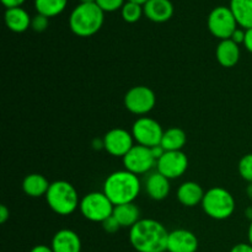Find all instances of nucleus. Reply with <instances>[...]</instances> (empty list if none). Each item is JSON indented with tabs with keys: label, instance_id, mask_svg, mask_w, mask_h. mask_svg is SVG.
<instances>
[{
	"label": "nucleus",
	"instance_id": "7c9ffc66",
	"mask_svg": "<svg viewBox=\"0 0 252 252\" xmlns=\"http://www.w3.org/2000/svg\"><path fill=\"white\" fill-rule=\"evenodd\" d=\"M230 252H252V245L251 244L245 243L236 244V245L231 249Z\"/></svg>",
	"mask_w": 252,
	"mask_h": 252
},
{
	"label": "nucleus",
	"instance_id": "473e14b6",
	"mask_svg": "<svg viewBox=\"0 0 252 252\" xmlns=\"http://www.w3.org/2000/svg\"><path fill=\"white\" fill-rule=\"evenodd\" d=\"M26 0H1L2 5H4L6 9H11V7H19L21 6Z\"/></svg>",
	"mask_w": 252,
	"mask_h": 252
},
{
	"label": "nucleus",
	"instance_id": "f03ea898",
	"mask_svg": "<svg viewBox=\"0 0 252 252\" xmlns=\"http://www.w3.org/2000/svg\"><path fill=\"white\" fill-rule=\"evenodd\" d=\"M102 192L113 206L133 203L140 193V181L138 175L127 170H120L108 175L103 182Z\"/></svg>",
	"mask_w": 252,
	"mask_h": 252
},
{
	"label": "nucleus",
	"instance_id": "4be33fe9",
	"mask_svg": "<svg viewBox=\"0 0 252 252\" xmlns=\"http://www.w3.org/2000/svg\"><path fill=\"white\" fill-rule=\"evenodd\" d=\"M230 10L239 26L244 30L252 27V0H230Z\"/></svg>",
	"mask_w": 252,
	"mask_h": 252
},
{
	"label": "nucleus",
	"instance_id": "dca6fc26",
	"mask_svg": "<svg viewBox=\"0 0 252 252\" xmlns=\"http://www.w3.org/2000/svg\"><path fill=\"white\" fill-rule=\"evenodd\" d=\"M216 57L221 66L233 68L239 63V59H240V47L233 39H223L217 46Z\"/></svg>",
	"mask_w": 252,
	"mask_h": 252
},
{
	"label": "nucleus",
	"instance_id": "cd10ccee",
	"mask_svg": "<svg viewBox=\"0 0 252 252\" xmlns=\"http://www.w3.org/2000/svg\"><path fill=\"white\" fill-rule=\"evenodd\" d=\"M49 26V17L44 16V15L37 14L32 17L31 21V29L34 32H43L48 29Z\"/></svg>",
	"mask_w": 252,
	"mask_h": 252
},
{
	"label": "nucleus",
	"instance_id": "4468645a",
	"mask_svg": "<svg viewBox=\"0 0 252 252\" xmlns=\"http://www.w3.org/2000/svg\"><path fill=\"white\" fill-rule=\"evenodd\" d=\"M143 10L144 16L157 24L169 21L175 11L171 0H148L143 5Z\"/></svg>",
	"mask_w": 252,
	"mask_h": 252
},
{
	"label": "nucleus",
	"instance_id": "f704fd0d",
	"mask_svg": "<svg viewBox=\"0 0 252 252\" xmlns=\"http://www.w3.org/2000/svg\"><path fill=\"white\" fill-rule=\"evenodd\" d=\"M150 149H152L153 157L155 158V160H157V161L162 157V155L165 154V152H166V150H165L161 145H157V147H153V148H150Z\"/></svg>",
	"mask_w": 252,
	"mask_h": 252
},
{
	"label": "nucleus",
	"instance_id": "f3484780",
	"mask_svg": "<svg viewBox=\"0 0 252 252\" xmlns=\"http://www.w3.org/2000/svg\"><path fill=\"white\" fill-rule=\"evenodd\" d=\"M170 180L160 172H153L145 180V191L148 196L154 201H162L170 193Z\"/></svg>",
	"mask_w": 252,
	"mask_h": 252
},
{
	"label": "nucleus",
	"instance_id": "39448f33",
	"mask_svg": "<svg viewBox=\"0 0 252 252\" xmlns=\"http://www.w3.org/2000/svg\"><path fill=\"white\" fill-rule=\"evenodd\" d=\"M204 213L216 220H224L233 216L235 212V198L228 189L223 187H213L204 193L202 201Z\"/></svg>",
	"mask_w": 252,
	"mask_h": 252
},
{
	"label": "nucleus",
	"instance_id": "2eb2a0df",
	"mask_svg": "<svg viewBox=\"0 0 252 252\" xmlns=\"http://www.w3.org/2000/svg\"><path fill=\"white\" fill-rule=\"evenodd\" d=\"M51 248L54 252H80L81 240L74 230L62 229L54 234Z\"/></svg>",
	"mask_w": 252,
	"mask_h": 252
},
{
	"label": "nucleus",
	"instance_id": "0eeeda50",
	"mask_svg": "<svg viewBox=\"0 0 252 252\" xmlns=\"http://www.w3.org/2000/svg\"><path fill=\"white\" fill-rule=\"evenodd\" d=\"M207 26L209 32L214 37L223 39H229L233 36L234 31L238 29V22L229 6H217L209 12L207 19Z\"/></svg>",
	"mask_w": 252,
	"mask_h": 252
},
{
	"label": "nucleus",
	"instance_id": "1a4fd4ad",
	"mask_svg": "<svg viewBox=\"0 0 252 252\" xmlns=\"http://www.w3.org/2000/svg\"><path fill=\"white\" fill-rule=\"evenodd\" d=\"M157 103V96L150 88L144 85L133 86L125 95V107L130 113L145 116L153 111Z\"/></svg>",
	"mask_w": 252,
	"mask_h": 252
},
{
	"label": "nucleus",
	"instance_id": "58836bf2",
	"mask_svg": "<svg viewBox=\"0 0 252 252\" xmlns=\"http://www.w3.org/2000/svg\"><path fill=\"white\" fill-rule=\"evenodd\" d=\"M245 214H246V217H248V218L250 219V220H252V207H250V208L246 209Z\"/></svg>",
	"mask_w": 252,
	"mask_h": 252
},
{
	"label": "nucleus",
	"instance_id": "423d86ee",
	"mask_svg": "<svg viewBox=\"0 0 252 252\" xmlns=\"http://www.w3.org/2000/svg\"><path fill=\"white\" fill-rule=\"evenodd\" d=\"M79 209L85 219L94 223L102 224L106 219L112 216L115 206L103 192L95 191L85 194L80 199Z\"/></svg>",
	"mask_w": 252,
	"mask_h": 252
},
{
	"label": "nucleus",
	"instance_id": "5701e85b",
	"mask_svg": "<svg viewBox=\"0 0 252 252\" xmlns=\"http://www.w3.org/2000/svg\"><path fill=\"white\" fill-rule=\"evenodd\" d=\"M187 142V135L184 129L177 127H171L169 129L164 130L162 139L160 145L164 148L166 152H179L184 149Z\"/></svg>",
	"mask_w": 252,
	"mask_h": 252
},
{
	"label": "nucleus",
	"instance_id": "bb28decb",
	"mask_svg": "<svg viewBox=\"0 0 252 252\" xmlns=\"http://www.w3.org/2000/svg\"><path fill=\"white\" fill-rule=\"evenodd\" d=\"M95 2L105 12H113L118 9H122L126 0H96Z\"/></svg>",
	"mask_w": 252,
	"mask_h": 252
},
{
	"label": "nucleus",
	"instance_id": "9d476101",
	"mask_svg": "<svg viewBox=\"0 0 252 252\" xmlns=\"http://www.w3.org/2000/svg\"><path fill=\"white\" fill-rule=\"evenodd\" d=\"M125 170L134 175L147 174L157 165V160L153 157L152 149L143 145H134L122 158Z\"/></svg>",
	"mask_w": 252,
	"mask_h": 252
},
{
	"label": "nucleus",
	"instance_id": "a19ab883",
	"mask_svg": "<svg viewBox=\"0 0 252 252\" xmlns=\"http://www.w3.org/2000/svg\"><path fill=\"white\" fill-rule=\"evenodd\" d=\"M80 2H83V4H86V2H95L96 0H79Z\"/></svg>",
	"mask_w": 252,
	"mask_h": 252
},
{
	"label": "nucleus",
	"instance_id": "4c0bfd02",
	"mask_svg": "<svg viewBox=\"0 0 252 252\" xmlns=\"http://www.w3.org/2000/svg\"><path fill=\"white\" fill-rule=\"evenodd\" d=\"M248 238H249V244H251V245H252V220H251V223H250V226H249Z\"/></svg>",
	"mask_w": 252,
	"mask_h": 252
},
{
	"label": "nucleus",
	"instance_id": "9b49d317",
	"mask_svg": "<svg viewBox=\"0 0 252 252\" xmlns=\"http://www.w3.org/2000/svg\"><path fill=\"white\" fill-rule=\"evenodd\" d=\"M158 172L166 179L175 180L181 177L189 167V158L182 150L165 152V154L157 161Z\"/></svg>",
	"mask_w": 252,
	"mask_h": 252
},
{
	"label": "nucleus",
	"instance_id": "aec40b11",
	"mask_svg": "<svg viewBox=\"0 0 252 252\" xmlns=\"http://www.w3.org/2000/svg\"><path fill=\"white\" fill-rule=\"evenodd\" d=\"M49 186L51 184L48 182V180L41 174H30L22 181V191L32 198L46 197Z\"/></svg>",
	"mask_w": 252,
	"mask_h": 252
},
{
	"label": "nucleus",
	"instance_id": "c85d7f7f",
	"mask_svg": "<svg viewBox=\"0 0 252 252\" xmlns=\"http://www.w3.org/2000/svg\"><path fill=\"white\" fill-rule=\"evenodd\" d=\"M102 226H103V229H105L106 233H108V234L117 233L121 228V225L118 224V221L116 220V218L113 216H111L110 218L106 219V220L102 223Z\"/></svg>",
	"mask_w": 252,
	"mask_h": 252
},
{
	"label": "nucleus",
	"instance_id": "72a5a7b5",
	"mask_svg": "<svg viewBox=\"0 0 252 252\" xmlns=\"http://www.w3.org/2000/svg\"><path fill=\"white\" fill-rule=\"evenodd\" d=\"M9 217H10V211L7 209L6 206L1 204V206H0V223L1 224L6 223Z\"/></svg>",
	"mask_w": 252,
	"mask_h": 252
},
{
	"label": "nucleus",
	"instance_id": "20e7f679",
	"mask_svg": "<svg viewBox=\"0 0 252 252\" xmlns=\"http://www.w3.org/2000/svg\"><path fill=\"white\" fill-rule=\"evenodd\" d=\"M46 201L49 208L58 216H70L80 204L75 187L64 180L52 182L46 194Z\"/></svg>",
	"mask_w": 252,
	"mask_h": 252
},
{
	"label": "nucleus",
	"instance_id": "c756f323",
	"mask_svg": "<svg viewBox=\"0 0 252 252\" xmlns=\"http://www.w3.org/2000/svg\"><path fill=\"white\" fill-rule=\"evenodd\" d=\"M245 30L244 29H236L235 31H234L233 36L230 37V39H233L234 42H235L236 44H244V41H245Z\"/></svg>",
	"mask_w": 252,
	"mask_h": 252
},
{
	"label": "nucleus",
	"instance_id": "6e6552de",
	"mask_svg": "<svg viewBox=\"0 0 252 252\" xmlns=\"http://www.w3.org/2000/svg\"><path fill=\"white\" fill-rule=\"evenodd\" d=\"M164 134L161 125L154 118L139 117L132 126V135L134 142L143 147L153 148L160 145Z\"/></svg>",
	"mask_w": 252,
	"mask_h": 252
},
{
	"label": "nucleus",
	"instance_id": "393cba45",
	"mask_svg": "<svg viewBox=\"0 0 252 252\" xmlns=\"http://www.w3.org/2000/svg\"><path fill=\"white\" fill-rule=\"evenodd\" d=\"M121 15L122 19L128 24H134V22L139 21L140 17L144 15V10H143V5L137 4L133 1H126L125 5L121 9Z\"/></svg>",
	"mask_w": 252,
	"mask_h": 252
},
{
	"label": "nucleus",
	"instance_id": "ea45409f",
	"mask_svg": "<svg viewBox=\"0 0 252 252\" xmlns=\"http://www.w3.org/2000/svg\"><path fill=\"white\" fill-rule=\"evenodd\" d=\"M128 1H133V2H137L139 5H144L148 0H128Z\"/></svg>",
	"mask_w": 252,
	"mask_h": 252
},
{
	"label": "nucleus",
	"instance_id": "f8f14e48",
	"mask_svg": "<svg viewBox=\"0 0 252 252\" xmlns=\"http://www.w3.org/2000/svg\"><path fill=\"white\" fill-rule=\"evenodd\" d=\"M134 147V138L132 132L123 128H113L103 137V149L112 157L123 158Z\"/></svg>",
	"mask_w": 252,
	"mask_h": 252
},
{
	"label": "nucleus",
	"instance_id": "a211bd4d",
	"mask_svg": "<svg viewBox=\"0 0 252 252\" xmlns=\"http://www.w3.org/2000/svg\"><path fill=\"white\" fill-rule=\"evenodd\" d=\"M206 192L203 191L202 186L194 181H186L180 185L177 189V199L180 203L185 207H196L197 204L202 203Z\"/></svg>",
	"mask_w": 252,
	"mask_h": 252
},
{
	"label": "nucleus",
	"instance_id": "6ab92c4d",
	"mask_svg": "<svg viewBox=\"0 0 252 252\" xmlns=\"http://www.w3.org/2000/svg\"><path fill=\"white\" fill-rule=\"evenodd\" d=\"M4 19L7 29L16 33H22L31 27L32 17H30L29 12L21 6L6 9Z\"/></svg>",
	"mask_w": 252,
	"mask_h": 252
},
{
	"label": "nucleus",
	"instance_id": "a878e982",
	"mask_svg": "<svg viewBox=\"0 0 252 252\" xmlns=\"http://www.w3.org/2000/svg\"><path fill=\"white\" fill-rule=\"evenodd\" d=\"M239 174L243 180L248 181L249 184L252 182V153L251 154L244 155L239 161Z\"/></svg>",
	"mask_w": 252,
	"mask_h": 252
},
{
	"label": "nucleus",
	"instance_id": "e433bc0d",
	"mask_svg": "<svg viewBox=\"0 0 252 252\" xmlns=\"http://www.w3.org/2000/svg\"><path fill=\"white\" fill-rule=\"evenodd\" d=\"M246 194L249 196V198L252 199V182L251 184H249L248 187H246Z\"/></svg>",
	"mask_w": 252,
	"mask_h": 252
},
{
	"label": "nucleus",
	"instance_id": "412c9836",
	"mask_svg": "<svg viewBox=\"0 0 252 252\" xmlns=\"http://www.w3.org/2000/svg\"><path fill=\"white\" fill-rule=\"evenodd\" d=\"M113 217L116 218V220L118 221V224L121 225V228H132L133 225L138 223L140 220V211L137 206L133 203H126V204H120V206H115L113 209Z\"/></svg>",
	"mask_w": 252,
	"mask_h": 252
},
{
	"label": "nucleus",
	"instance_id": "f257e3e1",
	"mask_svg": "<svg viewBox=\"0 0 252 252\" xmlns=\"http://www.w3.org/2000/svg\"><path fill=\"white\" fill-rule=\"evenodd\" d=\"M169 231L155 219H140L129 229L130 245L138 252H166Z\"/></svg>",
	"mask_w": 252,
	"mask_h": 252
},
{
	"label": "nucleus",
	"instance_id": "b1692460",
	"mask_svg": "<svg viewBox=\"0 0 252 252\" xmlns=\"http://www.w3.org/2000/svg\"><path fill=\"white\" fill-rule=\"evenodd\" d=\"M68 0H34V9L37 14L47 17L58 16L65 10Z\"/></svg>",
	"mask_w": 252,
	"mask_h": 252
},
{
	"label": "nucleus",
	"instance_id": "2f4dec72",
	"mask_svg": "<svg viewBox=\"0 0 252 252\" xmlns=\"http://www.w3.org/2000/svg\"><path fill=\"white\" fill-rule=\"evenodd\" d=\"M245 41H244V46L248 49L250 53H252V27L251 29L245 30Z\"/></svg>",
	"mask_w": 252,
	"mask_h": 252
},
{
	"label": "nucleus",
	"instance_id": "7ed1b4c3",
	"mask_svg": "<svg viewBox=\"0 0 252 252\" xmlns=\"http://www.w3.org/2000/svg\"><path fill=\"white\" fill-rule=\"evenodd\" d=\"M105 21V11L96 2H80L69 16V27L79 37H90L97 33Z\"/></svg>",
	"mask_w": 252,
	"mask_h": 252
},
{
	"label": "nucleus",
	"instance_id": "ddd939ff",
	"mask_svg": "<svg viewBox=\"0 0 252 252\" xmlns=\"http://www.w3.org/2000/svg\"><path fill=\"white\" fill-rule=\"evenodd\" d=\"M198 239L192 231L186 229H176L169 233L167 252H197Z\"/></svg>",
	"mask_w": 252,
	"mask_h": 252
},
{
	"label": "nucleus",
	"instance_id": "c9c22d12",
	"mask_svg": "<svg viewBox=\"0 0 252 252\" xmlns=\"http://www.w3.org/2000/svg\"><path fill=\"white\" fill-rule=\"evenodd\" d=\"M30 252H54L52 250L51 246L47 245H36L34 248H32V250Z\"/></svg>",
	"mask_w": 252,
	"mask_h": 252
}]
</instances>
